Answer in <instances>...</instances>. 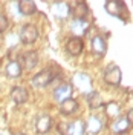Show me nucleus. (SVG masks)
<instances>
[{
	"label": "nucleus",
	"mask_w": 133,
	"mask_h": 135,
	"mask_svg": "<svg viewBox=\"0 0 133 135\" xmlns=\"http://www.w3.org/2000/svg\"><path fill=\"white\" fill-rule=\"evenodd\" d=\"M14 135H25V134H14Z\"/></svg>",
	"instance_id": "a878e982"
},
{
	"label": "nucleus",
	"mask_w": 133,
	"mask_h": 135,
	"mask_svg": "<svg viewBox=\"0 0 133 135\" xmlns=\"http://www.w3.org/2000/svg\"><path fill=\"white\" fill-rule=\"evenodd\" d=\"M70 29H72V32L75 34L74 37H80V35H83V34L89 29V22H87V18H86V20L74 18V22H72V25H70Z\"/></svg>",
	"instance_id": "2eb2a0df"
},
{
	"label": "nucleus",
	"mask_w": 133,
	"mask_h": 135,
	"mask_svg": "<svg viewBox=\"0 0 133 135\" xmlns=\"http://www.w3.org/2000/svg\"><path fill=\"white\" fill-rule=\"evenodd\" d=\"M28 97H29L28 91H26L25 88H22V86H16V88L11 89V98H12V101L16 104H23V103H26L28 101Z\"/></svg>",
	"instance_id": "ddd939ff"
},
{
	"label": "nucleus",
	"mask_w": 133,
	"mask_h": 135,
	"mask_svg": "<svg viewBox=\"0 0 133 135\" xmlns=\"http://www.w3.org/2000/svg\"><path fill=\"white\" fill-rule=\"evenodd\" d=\"M52 123H54V120H52L50 115H40L35 120V131H37V134H40V135L48 134L50 131V127H52Z\"/></svg>",
	"instance_id": "9d476101"
},
{
	"label": "nucleus",
	"mask_w": 133,
	"mask_h": 135,
	"mask_svg": "<svg viewBox=\"0 0 133 135\" xmlns=\"http://www.w3.org/2000/svg\"><path fill=\"white\" fill-rule=\"evenodd\" d=\"M8 25H9V22H8V18L3 16L2 12H0V32H3L6 28H8Z\"/></svg>",
	"instance_id": "5701e85b"
},
{
	"label": "nucleus",
	"mask_w": 133,
	"mask_h": 135,
	"mask_svg": "<svg viewBox=\"0 0 133 135\" xmlns=\"http://www.w3.org/2000/svg\"><path fill=\"white\" fill-rule=\"evenodd\" d=\"M90 46H92L93 54L98 55V57H103V55L106 54V51H107V43H106V40H104L103 35H95V37L92 38Z\"/></svg>",
	"instance_id": "9b49d317"
},
{
	"label": "nucleus",
	"mask_w": 133,
	"mask_h": 135,
	"mask_svg": "<svg viewBox=\"0 0 133 135\" xmlns=\"http://www.w3.org/2000/svg\"><path fill=\"white\" fill-rule=\"evenodd\" d=\"M37 63H38V54H37L35 51H28V52H25V54L20 55L18 65L22 66V69L31 71V69H34V68L37 66Z\"/></svg>",
	"instance_id": "423d86ee"
},
{
	"label": "nucleus",
	"mask_w": 133,
	"mask_h": 135,
	"mask_svg": "<svg viewBox=\"0 0 133 135\" xmlns=\"http://www.w3.org/2000/svg\"><path fill=\"white\" fill-rule=\"evenodd\" d=\"M52 80H54V71L50 68H46L32 77L31 83H32L34 88H46V86H49Z\"/></svg>",
	"instance_id": "7ed1b4c3"
},
{
	"label": "nucleus",
	"mask_w": 133,
	"mask_h": 135,
	"mask_svg": "<svg viewBox=\"0 0 133 135\" xmlns=\"http://www.w3.org/2000/svg\"><path fill=\"white\" fill-rule=\"evenodd\" d=\"M104 8L107 11L109 16L116 17L119 20H129V11H127V5L121 0H110L106 2Z\"/></svg>",
	"instance_id": "f257e3e1"
},
{
	"label": "nucleus",
	"mask_w": 133,
	"mask_h": 135,
	"mask_svg": "<svg viewBox=\"0 0 133 135\" xmlns=\"http://www.w3.org/2000/svg\"><path fill=\"white\" fill-rule=\"evenodd\" d=\"M78 110V101L74 98H69V100L60 103V112L63 115H72Z\"/></svg>",
	"instance_id": "dca6fc26"
},
{
	"label": "nucleus",
	"mask_w": 133,
	"mask_h": 135,
	"mask_svg": "<svg viewBox=\"0 0 133 135\" xmlns=\"http://www.w3.org/2000/svg\"><path fill=\"white\" fill-rule=\"evenodd\" d=\"M84 126H86V132L96 135V134H100V131L103 129L104 121H103V118L100 115H90L87 118V121L84 123Z\"/></svg>",
	"instance_id": "6e6552de"
},
{
	"label": "nucleus",
	"mask_w": 133,
	"mask_h": 135,
	"mask_svg": "<svg viewBox=\"0 0 133 135\" xmlns=\"http://www.w3.org/2000/svg\"><path fill=\"white\" fill-rule=\"evenodd\" d=\"M112 131L115 132V134H124V132H127L129 131V127H130V124H129V121H127V118H122V117H118L113 123H112Z\"/></svg>",
	"instance_id": "412c9836"
},
{
	"label": "nucleus",
	"mask_w": 133,
	"mask_h": 135,
	"mask_svg": "<svg viewBox=\"0 0 133 135\" xmlns=\"http://www.w3.org/2000/svg\"><path fill=\"white\" fill-rule=\"evenodd\" d=\"M52 12H54L55 17L64 20L70 14V8H69V5L66 2H55V3H52Z\"/></svg>",
	"instance_id": "f8f14e48"
},
{
	"label": "nucleus",
	"mask_w": 133,
	"mask_h": 135,
	"mask_svg": "<svg viewBox=\"0 0 133 135\" xmlns=\"http://www.w3.org/2000/svg\"><path fill=\"white\" fill-rule=\"evenodd\" d=\"M72 91H74L72 84L61 83L60 86L55 88V91H54V98H55L57 101H60V103H63V101L72 98Z\"/></svg>",
	"instance_id": "0eeeda50"
},
{
	"label": "nucleus",
	"mask_w": 133,
	"mask_h": 135,
	"mask_svg": "<svg viewBox=\"0 0 133 135\" xmlns=\"http://www.w3.org/2000/svg\"><path fill=\"white\" fill-rule=\"evenodd\" d=\"M70 14L74 16V18L86 20L87 16H89V6L84 2H76L74 6H72V9H70Z\"/></svg>",
	"instance_id": "4468645a"
},
{
	"label": "nucleus",
	"mask_w": 133,
	"mask_h": 135,
	"mask_svg": "<svg viewBox=\"0 0 133 135\" xmlns=\"http://www.w3.org/2000/svg\"><path fill=\"white\" fill-rule=\"evenodd\" d=\"M121 78H122V74H121V69L116 65H109L104 71V81L109 84V86H119L121 84Z\"/></svg>",
	"instance_id": "20e7f679"
},
{
	"label": "nucleus",
	"mask_w": 133,
	"mask_h": 135,
	"mask_svg": "<svg viewBox=\"0 0 133 135\" xmlns=\"http://www.w3.org/2000/svg\"><path fill=\"white\" fill-rule=\"evenodd\" d=\"M86 100H87V104H89L90 109H100V108L104 106L103 97L100 95V92H95V91H92L90 94H87L86 95Z\"/></svg>",
	"instance_id": "f3484780"
},
{
	"label": "nucleus",
	"mask_w": 133,
	"mask_h": 135,
	"mask_svg": "<svg viewBox=\"0 0 133 135\" xmlns=\"http://www.w3.org/2000/svg\"><path fill=\"white\" fill-rule=\"evenodd\" d=\"M67 135H86V126L83 120H75L67 124Z\"/></svg>",
	"instance_id": "a211bd4d"
},
{
	"label": "nucleus",
	"mask_w": 133,
	"mask_h": 135,
	"mask_svg": "<svg viewBox=\"0 0 133 135\" xmlns=\"http://www.w3.org/2000/svg\"><path fill=\"white\" fill-rule=\"evenodd\" d=\"M22 66L18 65V61H9L8 65H6V69H5V72H6V77L9 78H18V77L22 75Z\"/></svg>",
	"instance_id": "4be33fe9"
},
{
	"label": "nucleus",
	"mask_w": 133,
	"mask_h": 135,
	"mask_svg": "<svg viewBox=\"0 0 133 135\" xmlns=\"http://www.w3.org/2000/svg\"><path fill=\"white\" fill-rule=\"evenodd\" d=\"M18 11L22 16H32L37 11V5L31 0H22L18 2Z\"/></svg>",
	"instance_id": "aec40b11"
},
{
	"label": "nucleus",
	"mask_w": 133,
	"mask_h": 135,
	"mask_svg": "<svg viewBox=\"0 0 133 135\" xmlns=\"http://www.w3.org/2000/svg\"><path fill=\"white\" fill-rule=\"evenodd\" d=\"M127 121H129V124H133V108L130 110H129V112H127Z\"/></svg>",
	"instance_id": "393cba45"
},
{
	"label": "nucleus",
	"mask_w": 133,
	"mask_h": 135,
	"mask_svg": "<svg viewBox=\"0 0 133 135\" xmlns=\"http://www.w3.org/2000/svg\"><path fill=\"white\" fill-rule=\"evenodd\" d=\"M37 38H38V28L37 26L31 25V23L22 26V29H20V42L23 45H32V43L37 42Z\"/></svg>",
	"instance_id": "f03ea898"
},
{
	"label": "nucleus",
	"mask_w": 133,
	"mask_h": 135,
	"mask_svg": "<svg viewBox=\"0 0 133 135\" xmlns=\"http://www.w3.org/2000/svg\"><path fill=\"white\" fill-rule=\"evenodd\" d=\"M104 112H106V115L109 118L116 120L119 117V114H121V106L118 104L116 101H109V103L104 104Z\"/></svg>",
	"instance_id": "6ab92c4d"
},
{
	"label": "nucleus",
	"mask_w": 133,
	"mask_h": 135,
	"mask_svg": "<svg viewBox=\"0 0 133 135\" xmlns=\"http://www.w3.org/2000/svg\"><path fill=\"white\" fill-rule=\"evenodd\" d=\"M74 84L78 91H81L83 94H90L92 92V78L86 72H78L74 75Z\"/></svg>",
	"instance_id": "39448f33"
},
{
	"label": "nucleus",
	"mask_w": 133,
	"mask_h": 135,
	"mask_svg": "<svg viewBox=\"0 0 133 135\" xmlns=\"http://www.w3.org/2000/svg\"><path fill=\"white\" fill-rule=\"evenodd\" d=\"M58 132L61 135H67V123H60L58 124Z\"/></svg>",
	"instance_id": "b1692460"
},
{
	"label": "nucleus",
	"mask_w": 133,
	"mask_h": 135,
	"mask_svg": "<svg viewBox=\"0 0 133 135\" xmlns=\"http://www.w3.org/2000/svg\"><path fill=\"white\" fill-rule=\"evenodd\" d=\"M83 48H84V43L81 40V37H70V38H67V42H66L67 54L76 57V55H80L83 52Z\"/></svg>",
	"instance_id": "1a4fd4ad"
}]
</instances>
